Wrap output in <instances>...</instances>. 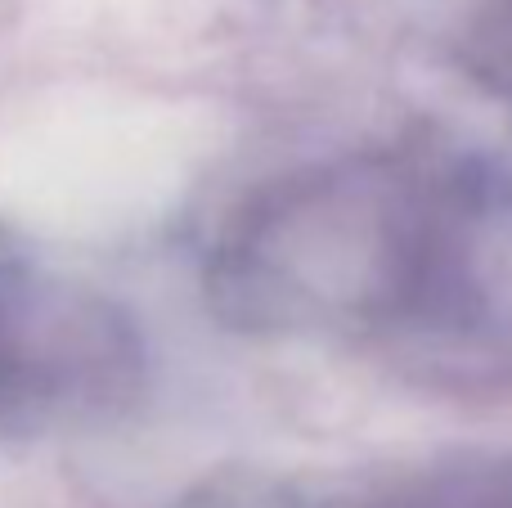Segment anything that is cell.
<instances>
[{
	"label": "cell",
	"mask_w": 512,
	"mask_h": 508,
	"mask_svg": "<svg viewBox=\"0 0 512 508\" xmlns=\"http://www.w3.org/2000/svg\"><path fill=\"white\" fill-rule=\"evenodd\" d=\"M360 508H512V450H454L387 482Z\"/></svg>",
	"instance_id": "3"
},
{
	"label": "cell",
	"mask_w": 512,
	"mask_h": 508,
	"mask_svg": "<svg viewBox=\"0 0 512 508\" xmlns=\"http://www.w3.org/2000/svg\"><path fill=\"white\" fill-rule=\"evenodd\" d=\"M171 508H301L297 495L256 468H216L194 482Z\"/></svg>",
	"instance_id": "5"
},
{
	"label": "cell",
	"mask_w": 512,
	"mask_h": 508,
	"mask_svg": "<svg viewBox=\"0 0 512 508\" xmlns=\"http://www.w3.org/2000/svg\"><path fill=\"white\" fill-rule=\"evenodd\" d=\"M140 387L144 342L113 297L0 252V428L104 423Z\"/></svg>",
	"instance_id": "2"
},
{
	"label": "cell",
	"mask_w": 512,
	"mask_h": 508,
	"mask_svg": "<svg viewBox=\"0 0 512 508\" xmlns=\"http://www.w3.org/2000/svg\"><path fill=\"white\" fill-rule=\"evenodd\" d=\"M459 63L490 95L512 99V0H477L459 41Z\"/></svg>",
	"instance_id": "4"
},
{
	"label": "cell",
	"mask_w": 512,
	"mask_h": 508,
	"mask_svg": "<svg viewBox=\"0 0 512 508\" xmlns=\"http://www.w3.org/2000/svg\"><path fill=\"white\" fill-rule=\"evenodd\" d=\"M459 167V153L396 144L274 176L207 252L212 315L248 338L387 347L427 279Z\"/></svg>",
	"instance_id": "1"
}]
</instances>
